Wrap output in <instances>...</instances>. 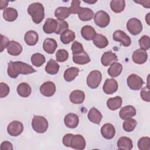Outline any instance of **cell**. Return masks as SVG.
<instances>
[{"mask_svg":"<svg viewBox=\"0 0 150 150\" xmlns=\"http://www.w3.org/2000/svg\"><path fill=\"white\" fill-rule=\"evenodd\" d=\"M7 73L11 78L15 79L19 74H28L36 72L30 65L22 62H12L8 63Z\"/></svg>","mask_w":150,"mask_h":150,"instance_id":"obj_1","label":"cell"},{"mask_svg":"<svg viewBox=\"0 0 150 150\" xmlns=\"http://www.w3.org/2000/svg\"><path fill=\"white\" fill-rule=\"evenodd\" d=\"M62 142L64 146L78 150L84 149L86 144L84 138L80 134H67L63 137Z\"/></svg>","mask_w":150,"mask_h":150,"instance_id":"obj_2","label":"cell"},{"mask_svg":"<svg viewBox=\"0 0 150 150\" xmlns=\"http://www.w3.org/2000/svg\"><path fill=\"white\" fill-rule=\"evenodd\" d=\"M28 13L32 17L33 22L36 24L40 23L45 18L44 6L39 2H34L29 5Z\"/></svg>","mask_w":150,"mask_h":150,"instance_id":"obj_3","label":"cell"},{"mask_svg":"<svg viewBox=\"0 0 150 150\" xmlns=\"http://www.w3.org/2000/svg\"><path fill=\"white\" fill-rule=\"evenodd\" d=\"M32 127L36 132L44 133L48 128V121L43 116L34 115L32 121Z\"/></svg>","mask_w":150,"mask_h":150,"instance_id":"obj_4","label":"cell"},{"mask_svg":"<svg viewBox=\"0 0 150 150\" xmlns=\"http://www.w3.org/2000/svg\"><path fill=\"white\" fill-rule=\"evenodd\" d=\"M102 79L101 73L98 70H93L91 71L87 77V86L93 89L97 88Z\"/></svg>","mask_w":150,"mask_h":150,"instance_id":"obj_5","label":"cell"},{"mask_svg":"<svg viewBox=\"0 0 150 150\" xmlns=\"http://www.w3.org/2000/svg\"><path fill=\"white\" fill-rule=\"evenodd\" d=\"M142 28L141 21L135 18L129 19L127 23V30L131 34L134 36L139 34L142 30Z\"/></svg>","mask_w":150,"mask_h":150,"instance_id":"obj_6","label":"cell"},{"mask_svg":"<svg viewBox=\"0 0 150 150\" xmlns=\"http://www.w3.org/2000/svg\"><path fill=\"white\" fill-rule=\"evenodd\" d=\"M96 25L100 28L107 26L110 21L109 15L104 11H99L96 13L94 18Z\"/></svg>","mask_w":150,"mask_h":150,"instance_id":"obj_7","label":"cell"},{"mask_svg":"<svg viewBox=\"0 0 150 150\" xmlns=\"http://www.w3.org/2000/svg\"><path fill=\"white\" fill-rule=\"evenodd\" d=\"M127 81L128 87L132 90H139L144 83L142 79L135 74H130L128 77Z\"/></svg>","mask_w":150,"mask_h":150,"instance_id":"obj_8","label":"cell"},{"mask_svg":"<svg viewBox=\"0 0 150 150\" xmlns=\"http://www.w3.org/2000/svg\"><path fill=\"white\" fill-rule=\"evenodd\" d=\"M23 131V125L19 121H13L7 127L8 133L12 137L19 135Z\"/></svg>","mask_w":150,"mask_h":150,"instance_id":"obj_9","label":"cell"},{"mask_svg":"<svg viewBox=\"0 0 150 150\" xmlns=\"http://www.w3.org/2000/svg\"><path fill=\"white\" fill-rule=\"evenodd\" d=\"M113 39L116 42H120L124 46L128 47L131 43V39L124 31L117 30L113 34Z\"/></svg>","mask_w":150,"mask_h":150,"instance_id":"obj_10","label":"cell"},{"mask_svg":"<svg viewBox=\"0 0 150 150\" xmlns=\"http://www.w3.org/2000/svg\"><path fill=\"white\" fill-rule=\"evenodd\" d=\"M40 91L42 95L46 97H51L56 91V86L52 81H46L40 87Z\"/></svg>","mask_w":150,"mask_h":150,"instance_id":"obj_11","label":"cell"},{"mask_svg":"<svg viewBox=\"0 0 150 150\" xmlns=\"http://www.w3.org/2000/svg\"><path fill=\"white\" fill-rule=\"evenodd\" d=\"M118 87V83L115 79H107L104 83L103 90L107 94H112L117 91Z\"/></svg>","mask_w":150,"mask_h":150,"instance_id":"obj_12","label":"cell"},{"mask_svg":"<svg viewBox=\"0 0 150 150\" xmlns=\"http://www.w3.org/2000/svg\"><path fill=\"white\" fill-rule=\"evenodd\" d=\"M132 59L135 63L141 64L146 62L148 59V54L145 50L138 49L134 52Z\"/></svg>","mask_w":150,"mask_h":150,"instance_id":"obj_13","label":"cell"},{"mask_svg":"<svg viewBox=\"0 0 150 150\" xmlns=\"http://www.w3.org/2000/svg\"><path fill=\"white\" fill-rule=\"evenodd\" d=\"M137 111L135 108L131 105H128L121 108L120 112L119 115L122 120H126L127 118H132L136 115Z\"/></svg>","mask_w":150,"mask_h":150,"instance_id":"obj_14","label":"cell"},{"mask_svg":"<svg viewBox=\"0 0 150 150\" xmlns=\"http://www.w3.org/2000/svg\"><path fill=\"white\" fill-rule=\"evenodd\" d=\"M101 134L104 138L107 139H111L113 138L115 135V128L111 124L106 123L101 127Z\"/></svg>","mask_w":150,"mask_h":150,"instance_id":"obj_15","label":"cell"},{"mask_svg":"<svg viewBox=\"0 0 150 150\" xmlns=\"http://www.w3.org/2000/svg\"><path fill=\"white\" fill-rule=\"evenodd\" d=\"M79 122V117L74 113H69L64 118L65 125L69 128H74L77 127Z\"/></svg>","mask_w":150,"mask_h":150,"instance_id":"obj_16","label":"cell"},{"mask_svg":"<svg viewBox=\"0 0 150 150\" xmlns=\"http://www.w3.org/2000/svg\"><path fill=\"white\" fill-rule=\"evenodd\" d=\"M118 60V57L115 53L111 51L104 52L101 58V64L104 66H108Z\"/></svg>","mask_w":150,"mask_h":150,"instance_id":"obj_17","label":"cell"},{"mask_svg":"<svg viewBox=\"0 0 150 150\" xmlns=\"http://www.w3.org/2000/svg\"><path fill=\"white\" fill-rule=\"evenodd\" d=\"M70 101L75 104H80L83 103L85 99L84 93L79 90L73 91L69 96Z\"/></svg>","mask_w":150,"mask_h":150,"instance_id":"obj_18","label":"cell"},{"mask_svg":"<svg viewBox=\"0 0 150 150\" xmlns=\"http://www.w3.org/2000/svg\"><path fill=\"white\" fill-rule=\"evenodd\" d=\"M57 47V42L52 38L46 39L43 43V48L45 52L49 54H53Z\"/></svg>","mask_w":150,"mask_h":150,"instance_id":"obj_19","label":"cell"},{"mask_svg":"<svg viewBox=\"0 0 150 150\" xmlns=\"http://www.w3.org/2000/svg\"><path fill=\"white\" fill-rule=\"evenodd\" d=\"M57 28V21L53 18H47L43 26V31L47 34H50L55 32Z\"/></svg>","mask_w":150,"mask_h":150,"instance_id":"obj_20","label":"cell"},{"mask_svg":"<svg viewBox=\"0 0 150 150\" xmlns=\"http://www.w3.org/2000/svg\"><path fill=\"white\" fill-rule=\"evenodd\" d=\"M6 49L8 53L12 56H18L22 52L21 45L14 40H12L9 42Z\"/></svg>","mask_w":150,"mask_h":150,"instance_id":"obj_21","label":"cell"},{"mask_svg":"<svg viewBox=\"0 0 150 150\" xmlns=\"http://www.w3.org/2000/svg\"><path fill=\"white\" fill-rule=\"evenodd\" d=\"M87 117L91 122L96 124H100L103 118V115L100 111L95 107H92L89 110Z\"/></svg>","mask_w":150,"mask_h":150,"instance_id":"obj_22","label":"cell"},{"mask_svg":"<svg viewBox=\"0 0 150 150\" xmlns=\"http://www.w3.org/2000/svg\"><path fill=\"white\" fill-rule=\"evenodd\" d=\"M78 14L79 18L82 21H88L91 20L94 16V12L88 8L81 7Z\"/></svg>","mask_w":150,"mask_h":150,"instance_id":"obj_23","label":"cell"},{"mask_svg":"<svg viewBox=\"0 0 150 150\" xmlns=\"http://www.w3.org/2000/svg\"><path fill=\"white\" fill-rule=\"evenodd\" d=\"M82 37L87 40H91L96 35L95 29L90 25H85L81 29Z\"/></svg>","mask_w":150,"mask_h":150,"instance_id":"obj_24","label":"cell"},{"mask_svg":"<svg viewBox=\"0 0 150 150\" xmlns=\"http://www.w3.org/2000/svg\"><path fill=\"white\" fill-rule=\"evenodd\" d=\"M24 40L28 45L34 46L38 42V34L34 30H29L25 33L24 36Z\"/></svg>","mask_w":150,"mask_h":150,"instance_id":"obj_25","label":"cell"},{"mask_svg":"<svg viewBox=\"0 0 150 150\" xmlns=\"http://www.w3.org/2000/svg\"><path fill=\"white\" fill-rule=\"evenodd\" d=\"M73 61L78 64H85L90 62V59L88 54L84 50L81 53L73 54Z\"/></svg>","mask_w":150,"mask_h":150,"instance_id":"obj_26","label":"cell"},{"mask_svg":"<svg viewBox=\"0 0 150 150\" xmlns=\"http://www.w3.org/2000/svg\"><path fill=\"white\" fill-rule=\"evenodd\" d=\"M117 147L119 149L130 150L133 148L132 141L128 137H121L117 141Z\"/></svg>","mask_w":150,"mask_h":150,"instance_id":"obj_27","label":"cell"},{"mask_svg":"<svg viewBox=\"0 0 150 150\" xmlns=\"http://www.w3.org/2000/svg\"><path fill=\"white\" fill-rule=\"evenodd\" d=\"M71 14L69 8L66 6H60L54 11V16L59 21H63Z\"/></svg>","mask_w":150,"mask_h":150,"instance_id":"obj_28","label":"cell"},{"mask_svg":"<svg viewBox=\"0 0 150 150\" xmlns=\"http://www.w3.org/2000/svg\"><path fill=\"white\" fill-rule=\"evenodd\" d=\"M122 103V100L121 97L116 96L113 98H110L107 101V106L108 108L112 111L120 108Z\"/></svg>","mask_w":150,"mask_h":150,"instance_id":"obj_29","label":"cell"},{"mask_svg":"<svg viewBox=\"0 0 150 150\" xmlns=\"http://www.w3.org/2000/svg\"><path fill=\"white\" fill-rule=\"evenodd\" d=\"M18 94L22 97H29L32 92V88L29 84L26 83H20L16 88Z\"/></svg>","mask_w":150,"mask_h":150,"instance_id":"obj_30","label":"cell"},{"mask_svg":"<svg viewBox=\"0 0 150 150\" xmlns=\"http://www.w3.org/2000/svg\"><path fill=\"white\" fill-rule=\"evenodd\" d=\"M122 70V66L118 62H114L110 65L107 70L108 74L111 77H116L118 76Z\"/></svg>","mask_w":150,"mask_h":150,"instance_id":"obj_31","label":"cell"},{"mask_svg":"<svg viewBox=\"0 0 150 150\" xmlns=\"http://www.w3.org/2000/svg\"><path fill=\"white\" fill-rule=\"evenodd\" d=\"M79 69L75 67H71L67 69L64 72V79L67 82L73 81L79 74Z\"/></svg>","mask_w":150,"mask_h":150,"instance_id":"obj_32","label":"cell"},{"mask_svg":"<svg viewBox=\"0 0 150 150\" xmlns=\"http://www.w3.org/2000/svg\"><path fill=\"white\" fill-rule=\"evenodd\" d=\"M17 11L13 8H7L3 11V17L4 19L8 22H13L18 18Z\"/></svg>","mask_w":150,"mask_h":150,"instance_id":"obj_33","label":"cell"},{"mask_svg":"<svg viewBox=\"0 0 150 150\" xmlns=\"http://www.w3.org/2000/svg\"><path fill=\"white\" fill-rule=\"evenodd\" d=\"M59 64L54 59H50L45 67V71L47 73L54 75L58 73L59 70Z\"/></svg>","mask_w":150,"mask_h":150,"instance_id":"obj_34","label":"cell"},{"mask_svg":"<svg viewBox=\"0 0 150 150\" xmlns=\"http://www.w3.org/2000/svg\"><path fill=\"white\" fill-rule=\"evenodd\" d=\"M93 41L94 45L100 49H103L108 45L107 38L101 34H96Z\"/></svg>","mask_w":150,"mask_h":150,"instance_id":"obj_35","label":"cell"},{"mask_svg":"<svg viewBox=\"0 0 150 150\" xmlns=\"http://www.w3.org/2000/svg\"><path fill=\"white\" fill-rule=\"evenodd\" d=\"M75 37L76 36L74 32L71 30L67 29L60 35V39L63 44L67 45L73 42L75 39Z\"/></svg>","mask_w":150,"mask_h":150,"instance_id":"obj_36","label":"cell"},{"mask_svg":"<svg viewBox=\"0 0 150 150\" xmlns=\"http://www.w3.org/2000/svg\"><path fill=\"white\" fill-rule=\"evenodd\" d=\"M125 7V1L124 0H112L110 2L111 10L115 13L122 12Z\"/></svg>","mask_w":150,"mask_h":150,"instance_id":"obj_37","label":"cell"},{"mask_svg":"<svg viewBox=\"0 0 150 150\" xmlns=\"http://www.w3.org/2000/svg\"><path fill=\"white\" fill-rule=\"evenodd\" d=\"M45 57L43 54L41 53H36L31 56V62L32 64L35 66L40 67L45 63Z\"/></svg>","mask_w":150,"mask_h":150,"instance_id":"obj_38","label":"cell"},{"mask_svg":"<svg viewBox=\"0 0 150 150\" xmlns=\"http://www.w3.org/2000/svg\"><path fill=\"white\" fill-rule=\"evenodd\" d=\"M137 122L135 119L129 118L125 120L122 124V127L124 131L129 132L134 130L135 128L137 126Z\"/></svg>","mask_w":150,"mask_h":150,"instance_id":"obj_39","label":"cell"},{"mask_svg":"<svg viewBox=\"0 0 150 150\" xmlns=\"http://www.w3.org/2000/svg\"><path fill=\"white\" fill-rule=\"evenodd\" d=\"M138 147L140 150L150 149V138L148 137L141 138L138 141Z\"/></svg>","mask_w":150,"mask_h":150,"instance_id":"obj_40","label":"cell"},{"mask_svg":"<svg viewBox=\"0 0 150 150\" xmlns=\"http://www.w3.org/2000/svg\"><path fill=\"white\" fill-rule=\"evenodd\" d=\"M139 45L140 49L144 50H147L149 49L150 47V40L149 37L147 35H143L139 39Z\"/></svg>","mask_w":150,"mask_h":150,"instance_id":"obj_41","label":"cell"},{"mask_svg":"<svg viewBox=\"0 0 150 150\" xmlns=\"http://www.w3.org/2000/svg\"><path fill=\"white\" fill-rule=\"evenodd\" d=\"M69 57V53L65 49H59L56 52V61L59 62H64L67 60Z\"/></svg>","mask_w":150,"mask_h":150,"instance_id":"obj_42","label":"cell"},{"mask_svg":"<svg viewBox=\"0 0 150 150\" xmlns=\"http://www.w3.org/2000/svg\"><path fill=\"white\" fill-rule=\"evenodd\" d=\"M69 28V25L66 21H59L57 22V28L55 32V33L57 35H61L63 32L67 30Z\"/></svg>","mask_w":150,"mask_h":150,"instance_id":"obj_43","label":"cell"},{"mask_svg":"<svg viewBox=\"0 0 150 150\" xmlns=\"http://www.w3.org/2000/svg\"><path fill=\"white\" fill-rule=\"evenodd\" d=\"M80 3H81L80 1H78V0H73L71 1V6L69 7V9L71 13L76 14L79 13L81 8L80 6Z\"/></svg>","mask_w":150,"mask_h":150,"instance_id":"obj_44","label":"cell"},{"mask_svg":"<svg viewBox=\"0 0 150 150\" xmlns=\"http://www.w3.org/2000/svg\"><path fill=\"white\" fill-rule=\"evenodd\" d=\"M150 91L149 87L148 84L147 86L144 87L141 91L140 96L142 99L145 101L149 102L150 101Z\"/></svg>","mask_w":150,"mask_h":150,"instance_id":"obj_45","label":"cell"},{"mask_svg":"<svg viewBox=\"0 0 150 150\" xmlns=\"http://www.w3.org/2000/svg\"><path fill=\"white\" fill-rule=\"evenodd\" d=\"M71 50L73 54H75L83 52L84 49L81 43L77 41H75L71 45Z\"/></svg>","mask_w":150,"mask_h":150,"instance_id":"obj_46","label":"cell"},{"mask_svg":"<svg viewBox=\"0 0 150 150\" xmlns=\"http://www.w3.org/2000/svg\"><path fill=\"white\" fill-rule=\"evenodd\" d=\"M9 87L5 83H0V97L3 98L7 96L9 93Z\"/></svg>","mask_w":150,"mask_h":150,"instance_id":"obj_47","label":"cell"},{"mask_svg":"<svg viewBox=\"0 0 150 150\" xmlns=\"http://www.w3.org/2000/svg\"><path fill=\"white\" fill-rule=\"evenodd\" d=\"M10 42L11 41H9L7 37L1 34V52H2L5 49V48L7 47Z\"/></svg>","mask_w":150,"mask_h":150,"instance_id":"obj_48","label":"cell"},{"mask_svg":"<svg viewBox=\"0 0 150 150\" xmlns=\"http://www.w3.org/2000/svg\"><path fill=\"white\" fill-rule=\"evenodd\" d=\"M1 150H12L13 146L12 144L9 141H4L1 144Z\"/></svg>","mask_w":150,"mask_h":150,"instance_id":"obj_49","label":"cell"},{"mask_svg":"<svg viewBox=\"0 0 150 150\" xmlns=\"http://www.w3.org/2000/svg\"><path fill=\"white\" fill-rule=\"evenodd\" d=\"M135 2L136 3H138V4H142V5L145 7V8H149L150 7V5L149 4H146V3H150V1H135Z\"/></svg>","mask_w":150,"mask_h":150,"instance_id":"obj_50","label":"cell"},{"mask_svg":"<svg viewBox=\"0 0 150 150\" xmlns=\"http://www.w3.org/2000/svg\"><path fill=\"white\" fill-rule=\"evenodd\" d=\"M1 9H5L7 6H8V1H4V4H3V2L2 1H1Z\"/></svg>","mask_w":150,"mask_h":150,"instance_id":"obj_51","label":"cell"}]
</instances>
